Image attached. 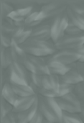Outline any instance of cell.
Returning a JSON list of instances; mask_svg holds the SVG:
<instances>
[{
  "label": "cell",
  "instance_id": "obj_1",
  "mask_svg": "<svg viewBox=\"0 0 84 123\" xmlns=\"http://www.w3.org/2000/svg\"><path fill=\"white\" fill-rule=\"evenodd\" d=\"M21 46L27 55L45 58L53 55L57 52L55 44L52 40L39 41L29 39L24 43L21 45Z\"/></svg>",
  "mask_w": 84,
  "mask_h": 123
},
{
  "label": "cell",
  "instance_id": "obj_2",
  "mask_svg": "<svg viewBox=\"0 0 84 123\" xmlns=\"http://www.w3.org/2000/svg\"><path fill=\"white\" fill-rule=\"evenodd\" d=\"M68 6V1H50L40 7L37 20L42 22L52 20L58 15L66 12Z\"/></svg>",
  "mask_w": 84,
  "mask_h": 123
},
{
  "label": "cell",
  "instance_id": "obj_3",
  "mask_svg": "<svg viewBox=\"0 0 84 123\" xmlns=\"http://www.w3.org/2000/svg\"><path fill=\"white\" fill-rule=\"evenodd\" d=\"M69 22L66 11L50 20L51 40L55 44L65 36L66 29Z\"/></svg>",
  "mask_w": 84,
  "mask_h": 123
},
{
  "label": "cell",
  "instance_id": "obj_4",
  "mask_svg": "<svg viewBox=\"0 0 84 123\" xmlns=\"http://www.w3.org/2000/svg\"><path fill=\"white\" fill-rule=\"evenodd\" d=\"M6 71L10 84L29 85L30 72L23 64L14 61Z\"/></svg>",
  "mask_w": 84,
  "mask_h": 123
},
{
  "label": "cell",
  "instance_id": "obj_5",
  "mask_svg": "<svg viewBox=\"0 0 84 123\" xmlns=\"http://www.w3.org/2000/svg\"><path fill=\"white\" fill-rule=\"evenodd\" d=\"M24 66H25L27 70L31 74L42 76L50 74L48 64L45 58L27 55Z\"/></svg>",
  "mask_w": 84,
  "mask_h": 123
},
{
  "label": "cell",
  "instance_id": "obj_6",
  "mask_svg": "<svg viewBox=\"0 0 84 123\" xmlns=\"http://www.w3.org/2000/svg\"><path fill=\"white\" fill-rule=\"evenodd\" d=\"M56 101L61 110L65 112L79 114L81 111V103L73 93L56 98Z\"/></svg>",
  "mask_w": 84,
  "mask_h": 123
},
{
  "label": "cell",
  "instance_id": "obj_7",
  "mask_svg": "<svg viewBox=\"0 0 84 123\" xmlns=\"http://www.w3.org/2000/svg\"><path fill=\"white\" fill-rule=\"evenodd\" d=\"M81 55L76 50H57L53 55L45 58L46 61H55L66 66H70L80 61Z\"/></svg>",
  "mask_w": 84,
  "mask_h": 123
},
{
  "label": "cell",
  "instance_id": "obj_8",
  "mask_svg": "<svg viewBox=\"0 0 84 123\" xmlns=\"http://www.w3.org/2000/svg\"><path fill=\"white\" fill-rule=\"evenodd\" d=\"M84 45V33L78 35H66L55 43L57 50H76Z\"/></svg>",
  "mask_w": 84,
  "mask_h": 123
},
{
  "label": "cell",
  "instance_id": "obj_9",
  "mask_svg": "<svg viewBox=\"0 0 84 123\" xmlns=\"http://www.w3.org/2000/svg\"><path fill=\"white\" fill-rule=\"evenodd\" d=\"M30 39L39 41L51 40L50 25L42 23L40 25L33 28Z\"/></svg>",
  "mask_w": 84,
  "mask_h": 123
},
{
  "label": "cell",
  "instance_id": "obj_10",
  "mask_svg": "<svg viewBox=\"0 0 84 123\" xmlns=\"http://www.w3.org/2000/svg\"><path fill=\"white\" fill-rule=\"evenodd\" d=\"M37 102V95H33L27 97H19L13 106V112L19 113L30 109Z\"/></svg>",
  "mask_w": 84,
  "mask_h": 123
},
{
  "label": "cell",
  "instance_id": "obj_11",
  "mask_svg": "<svg viewBox=\"0 0 84 123\" xmlns=\"http://www.w3.org/2000/svg\"><path fill=\"white\" fill-rule=\"evenodd\" d=\"M9 49L10 50L13 61L14 62L24 65L26 61L27 54L24 50L22 47L20 45L17 44L14 40H12V45Z\"/></svg>",
  "mask_w": 84,
  "mask_h": 123
},
{
  "label": "cell",
  "instance_id": "obj_12",
  "mask_svg": "<svg viewBox=\"0 0 84 123\" xmlns=\"http://www.w3.org/2000/svg\"><path fill=\"white\" fill-rule=\"evenodd\" d=\"M37 108L44 118L47 120L53 123H60L52 112L49 107L47 105L43 97L40 95H37Z\"/></svg>",
  "mask_w": 84,
  "mask_h": 123
},
{
  "label": "cell",
  "instance_id": "obj_13",
  "mask_svg": "<svg viewBox=\"0 0 84 123\" xmlns=\"http://www.w3.org/2000/svg\"><path fill=\"white\" fill-rule=\"evenodd\" d=\"M60 77L54 74L44 75L42 76V88L58 93L60 87Z\"/></svg>",
  "mask_w": 84,
  "mask_h": 123
},
{
  "label": "cell",
  "instance_id": "obj_14",
  "mask_svg": "<svg viewBox=\"0 0 84 123\" xmlns=\"http://www.w3.org/2000/svg\"><path fill=\"white\" fill-rule=\"evenodd\" d=\"M60 81L61 82L73 86H76V84L84 81L77 70L73 69H70L66 74L60 76Z\"/></svg>",
  "mask_w": 84,
  "mask_h": 123
},
{
  "label": "cell",
  "instance_id": "obj_15",
  "mask_svg": "<svg viewBox=\"0 0 84 123\" xmlns=\"http://www.w3.org/2000/svg\"><path fill=\"white\" fill-rule=\"evenodd\" d=\"M1 97L12 106H14L19 98V97L16 94L14 89H12L9 82H7L2 86Z\"/></svg>",
  "mask_w": 84,
  "mask_h": 123
},
{
  "label": "cell",
  "instance_id": "obj_16",
  "mask_svg": "<svg viewBox=\"0 0 84 123\" xmlns=\"http://www.w3.org/2000/svg\"><path fill=\"white\" fill-rule=\"evenodd\" d=\"M46 62H47L48 70L50 74H54L60 77L66 74L70 70L69 66H66V65H63L58 62H55V61H46Z\"/></svg>",
  "mask_w": 84,
  "mask_h": 123
},
{
  "label": "cell",
  "instance_id": "obj_17",
  "mask_svg": "<svg viewBox=\"0 0 84 123\" xmlns=\"http://www.w3.org/2000/svg\"><path fill=\"white\" fill-rule=\"evenodd\" d=\"M66 13L68 14L69 20L74 24L77 27L81 30L84 32V16L76 12L75 10L71 9L68 6L66 9Z\"/></svg>",
  "mask_w": 84,
  "mask_h": 123
},
{
  "label": "cell",
  "instance_id": "obj_18",
  "mask_svg": "<svg viewBox=\"0 0 84 123\" xmlns=\"http://www.w3.org/2000/svg\"><path fill=\"white\" fill-rule=\"evenodd\" d=\"M37 102L29 110L17 113V123H29L34 115L37 112Z\"/></svg>",
  "mask_w": 84,
  "mask_h": 123
},
{
  "label": "cell",
  "instance_id": "obj_19",
  "mask_svg": "<svg viewBox=\"0 0 84 123\" xmlns=\"http://www.w3.org/2000/svg\"><path fill=\"white\" fill-rule=\"evenodd\" d=\"M14 92L19 97H27L35 95L36 94L33 89L30 86V85H20L10 84Z\"/></svg>",
  "mask_w": 84,
  "mask_h": 123
},
{
  "label": "cell",
  "instance_id": "obj_20",
  "mask_svg": "<svg viewBox=\"0 0 84 123\" xmlns=\"http://www.w3.org/2000/svg\"><path fill=\"white\" fill-rule=\"evenodd\" d=\"M43 99H44L45 103L47 104V105L49 107V108L52 111V112L56 117V118L60 122H61L63 111L61 110L60 106L58 105V104L56 101V99H55V98H46V97H43Z\"/></svg>",
  "mask_w": 84,
  "mask_h": 123
},
{
  "label": "cell",
  "instance_id": "obj_21",
  "mask_svg": "<svg viewBox=\"0 0 84 123\" xmlns=\"http://www.w3.org/2000/svg\"><path fill=\"white\" fill-rule=\"evenodd\" d=\"M1 65L2 70H7L9 67L14 62L9 49H5L4 48H1Z\"/></svg>",
  "mask_w": 84,
  "mask_h": 123
},
{
  "label": "cell",
  "instance_id": "obj_22",
  "mask_svg": "<svg viewBox=\"0 0 84 123\" xmlns=\"http://www.w3.org/2000/svg\"><path fill=\"white\" fill-rule=\"evenodd\" d=\"M32 29L24 27L13 40L17 44L21 45L30 38V36L32 34Z\"/></svg>",
  "mask_w": 84,
  "mask_h": 123
},
{
  "label": "cell",
  "instance_id": "obj_23",
  "mask_svg": "<svg viewBox=\"0 0 84 123\" xmlns=\"http://www.w3.org/2000/svg\"><path fill=\"white\" fill-rule=\"evenodd\" d=\"M0 8H1V20L5 19L6 17H8V16L14 10V6L11 4L9 1H1Z\"/></svg>",
  "mask_w": 84,
  "mask_h": 123
},
{
  "label": "cell",
  "instance_id": "obj_24",
  "mask_svg": "<svg viewBox=\"0 0 84 123\" xmlns=\"http://www.w3.org/2000/svg\"><path fill=\"white\" fill-rule=\"evenodd\" d=\"M61 122L63 123H84L79 114H73L63 112Z\"/></svg>",
  "mask_w": 84,
  "mask_h": 123
},
{
  "label": "cell",
  "instance_id": "obj_25",
  "mask_svg": "<svg viewBox=\"0 0 84 123\" xmlns=\"http://www.w3.org/2000/svg\"><path fill=\"white\" fill-rule=\"evenodd\" d=\"M11 4L14 6V9H21L36 5V2L34 1H26V0H16L9 1Z\"/></svg>",
  "mask_w": 84,
  "mask_h": 123
},
{
  "label": "cell",
  "instance_id": "obj_26",
  "mask_svg": "<svg viewBox=\"0 0 84 123\" xmlns=\"http://www.w3.org/2000/svg\"><path fill=\"white\" fill-rule=\"evenodd\" d=\"M74 88H75V86H73V85H70V84H68L60 81L59 91H58L59 97L65 96L70 93H73L74 91Z\"/></svg>",
  "mask_w": 84,
  "mask_h": 123
},
{
  "label": "cell",
  "instance_id": "obj_27",
  "mask_svg": "<svg viewBox=\"0 0 84 123\" xmlns=\"http://www.w3.org/2000/svg\"><path fill=\"white\" fill-rule=\"evenodd\" d=\"M73 93L81 104H84V81H82L75 86Z\"/></svg>",
  "mask_w": 84,
  "mask_h": 123
},
{
  "label": "cell",
  "instance_id": "obj_28",
  "mask_svg": "<svg viewBox=\"0 0 84 123\" xmlns=\"http://www.w3.org/2000/svg\"><path fill=\"white\" fill-rule=\"evenodd\" d=\"M68 6L76 12L84 16V1H68Z\"/></svg>",
  "mask_w": 84,
  "mask_h": 123
},
{
  "label": "cell",
  "instance_id": "obj_29",
  "mask_svg": "<svg viewBox=\"0 0 84 123\" xmlns=\"http://www.w3.org/2000/svg\"><path fill=\"white\" fill-rule=\"evenodd\" d=\"M84 32L81 30H80L78 27H77L74 24H73L69 20L68 26L66 29L65 35H81Z\"/></svg>",
  "mask_w": 84,
  "mask_h": 123
},
{
  "label": "cell",
  "instance_id": "obj_30",
  "mask_svg": "<svg viewBox=\"0 0 84 123\" xmlns=\"http://www.w3.org/2000/svg\"><path fill=\"white\" fill-rule=\"evenodd\" d=\"M13 112V106L11 105L9 102L5 101L1 97V119L4 117L9 113Z\"/></svg>",
  "mask_w": 84,
  "mask_h": 123
},
{
  "label": "cell",
  "instance_id": "obj_31",
  "mask_svg": "<svg viewBox=\"0 0 84 123\" xmlns=\"http://www.w3.org/2000/svg\"><path fill=\"white\" fill-rule=\"evenodd\" d=\"M12 37L9 35L1 33V48L5 49H8L10 48L12 42Z\"/></svg>",
  "mask_w": 84,
  "mask_h": 123
},
{
  "label": "cell",
  "instance_id": "obj_32",
  "mask_svg": "<svg viewBox=\"0 0 84 123\" xmlns=\"http://www.w3.org/2000/svg\"><path fill=\"white\" fill-rule=\"evenodd\" d=\"M17 113L12 112L1 119V123H17Z\"/></svg>",
  "mask_w": 84,
  "mask_h": 123
},
{
  "label": "cell",
  "instance_id": "obj_33",
  "mask_svg": "<svg viewBox=\"0 0 84 123\" xmlns=\"http://www.w3.org/2000/svg\"><path fill=\"white\" fill-rule=\"evenodd\" d=\"M44 119L45 118L42 116V115L40 112L39 110H37L36 114L34 115V117H32V119L29 123H42Z\"/></svg>",
  "mask_w": 84,
  "mask_h": 123
},
{
  "label": "cell",
  "instance_id": "obj_34",
  "mask_svg": "<svg viewBox=\"0 0 84 123\" xmlns=\"http://www.w3.org/2000/svg\"><path fill=\"white\" fill-rule=\"evenodd\" d=\"M76 66H77V71L81 75L83 81H84V62L78 61L76 63Z\"/></svg>",
  "mask_w": 84,
  "mask_h": 123
},
{
  "label": "cell",
  "instance_id": "obj_35",
  "mask_svg": "<svg viewBox=\"0 0 84 123\" xmlns=\"http://www.w3.org/2000/svg\"><path fill=\"white\" fill-rule=\"evenodd\" d=\"M80 55H81V58L80 61L81 62H84V45L81 46V48H78L77 50H76Z\"/></svg>",
  "mask_w": 84,
  "mask_h": 123
},
{
  "label": "cell",
  "instance_id": "obj_36",
  "mask_svg": "<svg viewBox=\"0 0 84 123\" xmlns=\"http://www.w3.org/2000/svg\"><path fill=\"white\" fill-rule=\"evenodd\" d=\"M79 115L81 117V120L83 121V123H84V104L81 105V112L79 113Z\"/></svg>",
  "mask_w": 84,
  "mask_h": 123
},
{
  "label": "cell",
  "instance_id": "obj_37",
  "mask_svg": "<svg viewBox=\"0 0 84 123\" xmlns=\"http://www.w3.org/2000/svg\"><path fill=\"white\" fill-rule=\"evenodd\" d=\"M42 123H51V122H50V121L47 120L46 119H44V120H43V121H42Z\"/></svg>",
  "mask_w": 84,
  "mask_h": 123
},
{
  "label": "cell",
  "instance_id": "obj_38",
  "mask_svg": "<svg viewBox=\"0 0 84 123\" xmlns=\"http://www.w3.org/2000/svg\"><path fill=\"white\" fill-rule=\"evenodd\" d=\"M63 123L62 122H60V123Z\"/></svg>",
  "mask_w": 84,
  "mask_h": 123
}]
</instances>
